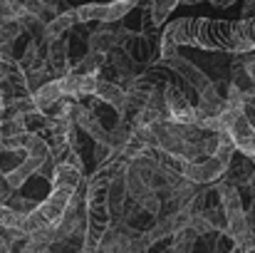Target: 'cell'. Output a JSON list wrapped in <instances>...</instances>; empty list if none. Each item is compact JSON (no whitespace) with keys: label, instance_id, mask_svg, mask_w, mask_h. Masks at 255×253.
I'll return each instance as SVG.
<instances>
[{"label":"cell","instance_id":"cell-23","mask_svg":"<svg viewBox=\"0 0 255 253\" xmlns=\"http://www.w3.org/2000/svg\"><path fill=\"white\" fill-rule=\"evenodd\" d=\"M248 189H251V194L255 196V171H253V176H251V181H248Z\"/></svg>","mask_w":255,"mask_h":253},{"label":"cell","instance_id":"cell-15","mask_svg":"<svg viewBox=\"0 0 255 253\" xmlns=\"http://www.w3.org/2000/svg\"><path fill=\"white\" fill-rule=\"evenodd\" d=\"M77 17H80V22H89V20L104 22L107 20V2H89V5L77 7Z\"/></svg>","mask_w":255,"mask_h":253},{"label":"cell","instance_id":"cell-8","mask_svg":"<svg viewBox=\"0 0 255 253\" xmlns=\"http://www.w3.org/2000/svg\"><path fill=\"white\" fill-rule=\"evenodd\" d=\"M97 80H99V75H77V72H70V75L60 77V84H62V92L67 97H92L94 89H97Z\"/></svg>","mask_w":255,"mask_h":253},{"label":"cell","instance_id":"cell-17","mask_svg":"<svg viewBox=\"0 0 255 253\" xmlns=\"http://www.w3.org/2000/svg\"><path fill=\"white\" fill-rule=\"evenodd\" d=\"M198 236H208V234H213L216 229L211 226V221L206 219V214L203 211H196V214H191V224H188Z\"/></svg>","mask_w":255,"mask_h":253},{"label":"cell","instance_id":"cell-7","mask_svg":"<svg viewBox=\"0 0 255 253\" xmlns=\"http://www.w3.org/2000/svg\"><path fill=\"white\" fill-rule=\"evenodd\" d=\"M92 97H97L99 102L109 104L119 117H122V114H124V109H127V89H124L119 82L102 80V75H99V80H97V89H94V94H92Z\"/></svg>","mask_w":255,"mask_h":253},{"label":"cell","instance_id":"cell-11","mask_svg":"<svg viewBox=\"0 0 255 253\" xmlns=\"http://www.w3.org/2000/svg\"><path fill=\"white\" fill-rule=\"evenodd\" d=\"M62 97H65V92H62L60 80H50L47 84H42L37 92H32V102H35V107H37L42 114L52 112V109H55V104H57Z\"/></svg>","mask_w":255,"mask_h":253},{"label":"cell","instance_id":"cell-13","mask_svg":"<svg viewBox=\"0 0 255 253\" xmlns=\"http://www.w3.org/2000/svg\"><path fill=\"white\" fill-rule=\"evenodd\" d=\"M196 239H198V234H196L191 226L181 229L178 234H173V246H171V253H191L193 251Z\"/></svg>","mask_w":255,"mask_h":253},{"label":"cell","instance_id":"cell-2","mask_svg":"<svg viewBox=\"0 0 255 253\" xmlns=\"http://www.w3.org/2000/svg\"><path fill=\"white\" fill-rule=\"evenodd\" d=\"M223 124H226V132L231 134L236 149L246 157H253L255 154V127L253 122L248 119V114L243 109H226L223 114Z\"/></svg>","mask_w":255,"mask_h":253},{"label":"cell","instance_id":"cell-22","mask_svg":"<svg viewBox=\"0 0 255 253\" xmlns=\"http://www.w3.org/2000/svg\"><path fill=\"white\" fill-rule=\"evenodd\" d=\"M211 2H213L216 7H231V5H233L236 0H211Z\"/></svg>","mask_w":255,"mask_h":253},{"label":"cell","instance_id":"cell-1","mask_svg":"<svg viewBox=\"0 0 255 253\" xmlns=\"http://www.w3.org/2000/svg\"><path fill=\"white\" fill-rule=\"evenodd\" d=\"M178 47H198L208 52L241 55L255 50V17L211 20V17H178L161 32Z\"/></svg>","mask_w":255,"mask_h":253},{"label":"cell","instance_id":"cell-10","mask_svg":"<svg viewBox=\"0 0 255 253\" xmlns=\"http://www.w3.org/2000/svg\"><path fill=\"white\" fill-rule=\"evenodd\" d=\"M127 199H129V189H127V169H124V171H119V174H117V176L109 181L107 204H109V211H112V216H122Z\"/></svg>","mask_w":255,"mask_h":253},{"label":"cell","instance_id":"cell-20","mask_svg":"<svg viewBox=\"0 0 255 253\" xmlns=\"http://www.w3.org/2000/svg\"><path fill=\"white\" fill-rule=\"evenodd\" d=\"M42 251H47V249H40L37 244H32L30 239H25V244L20 246V251L17 253H42Z\"/></svg>","mask_w":255,"mask_h":253},{"label":"cell","instance_id":"cell-18","mask_svg":"<svg viewBox=\"0 0 255 253\" xmlns=\"http://www.w3.org/2000/svg\"><path fill=\"white\" fill-rule=\"evenodd\" d=\"M7 206H12V209L20 211V214H30V211H35L40 204H35L32 199H25V196H15V194H12V196L7 199Z\"/></svg>","mask_w":255,"mask_h":253},{"label":"cell","instance_id":"cell-5","mask_svg":"<svg viewBox=\"0 0 255 253\" xmlns=\"http://www.w3.org/2000/svg\"><path fill=\"white\" fill-rule=\"evenodd\" d=\"M47 67L55 80L70 75L72 65H70V37L67 35H60L47 45Z\"/></svg>","mask_w":255,"mask_h":253},{"label":"cell","instance_id":"cell-14","mask_svg":"<svg viewBox=\"0 0 255 253\" xmlns=\"http://www.w3.org/2000/svg\"><path fill=\"white\" fill-rule=\"evenodd\" d=\"M50 80H55L52 77V72H50V67L45 65V67H37V70H27L25 72V84H27V92L32 94V92H37L42 84H47Z\"/></svg>","mask_w":255,"mask_h":253},{"label":"cell","instance_id":"cell-25","mask_svg":"<svg viewBox=\"0 0 255 253\" xmlns=\"http://www.w3.org/2000/svg\"><path fill=\"white\" fill-rule=\"evenodd\" d=\"M42 253H52V251H50V249H47V251H42Z\"/></svg>","mask_w":255,"mask_h":253},{"label":"cell","instance_id":"cell-12","mask_svg":"<svg viewBox=\"0 0 255 253\" xmlns=\"http://www.w3.org/2000/svg\"><path fill=\"white\" fill-rule=\"evenodd\" d=\"M104 62H107V55L104 52H92L89 50L77 65H72L70 72H77V75H99L102 67H104Z\"/></svg>","mask_w":255,"mask_h":253},{"label":"cell","instance_id":"cell-6","mask_svg":"<svg viewBox=\"0 0 255 253\" xmlns=\"http://www.w3.org/2000/svg\"><path fill=\"white\" fill-rule=\"evenodd\" d=\"M119 40H122V25L119 22H102L99 30H94L89 35V50L109 55L114 47H119Z\"/></svg>","mask_w":255,"mask_h":253},{"label":"cell","instance_id":"cell-19","mask_svg":"<svg viewBox=\"0 0 255 253\" xmlns=\"http://www.w3.org/2000/svg\"><path fill=\"white\" fill-rule=\"evenodd\" d=\"M233 244H236V246H241V249H243V251H246V253H251V251H253V249H255V231H248L246 236H241V239H236Z\"/></svg>","mask_w":255,"mask_h":253},{"label":"cell","instance_id":"cell-9","mask_svg":"<svg viewBox=\"0 0 255 253\" xmlns=\"http://www.w3.org/2000/svg\"><path fill=\"white\" fill-rule=\"evenodd\" d=\"M80 22V17H77V7H70V10H65V12H57L47 25H45V37H42V45L47 47L55 37H60V35H67V30H72L75 25Z\"/></svg>","mask_w":255,"mask_h":253},{"label":"cell","instance_id":"cell-4","mask_svg":"<svg viewBox=\"0 0 255 253\" xmlns=\"http://www.w3.org/2000/svg\"><path fill=\"white\" fill-rule=\"evenodd\" d=\"M226 171H228V162H223L221 157H208V159H203V162H188V164H183V176L186 179H191V181H196V184H216V181H221L223 176H226Z\"/></svg>","mask_w":255,"mask_h":253},{"label":"cell","instance_id":"cell-16","mask_svg":"<svg viewBox=\"0 0 255 253\" xmlns=\"http://www.w3.org/2000/svg\"><path fill=\"white\" fill-rule=\"evenodd\" d=\"M181 0H151V20L161 27V22H166V17H169L171 12H173V7L178 5Z\"/></svg>","mask_w":255,"mask_h":253},{"label":"cell","instance_id":"cell-24","mask_svg":"<svg viewBox=\"0 0 255 253\" xmlns=\"http://www.w3.org/2000/svg\"><path fill=\"white\" fill-rule=\"evenodd\" d=\"M181 2H186V5H193V2H201V0H181Z\"/></svg>","mask_w":255,"mask_h":253},{"label":"cell","instance_id":"cell-21","mask_svg":"<svg viewBox=\"0 0 255 253\" xmlns=\"http://www.w3.org/2000/svg\"><path fill=\"white\" fill-rule=\"evenodd\" d=\"M241 17H255V0H246V2H243Z\"/></svg>","mask_w":255,"mask_h":253},{"label":"cell","instance_id":"cell-3","mask_svg":"<svg viewBox=\"0 0 255 253\" xmlns=\"http://www.w3.org/2000/svg\"><path fill=\"white\" fill-rule=\"evenodd\" d=\"M159 65L166 67L169 72H173L176 77H181L186 84H191V87L196 89V94H201L203 89H208V87L213 84V80L208 77V72H203L196 62H191V60H186V57H181V55L159 60Z\"/></svg>","mask_w":255,"mask_h":253}]
</instances>
